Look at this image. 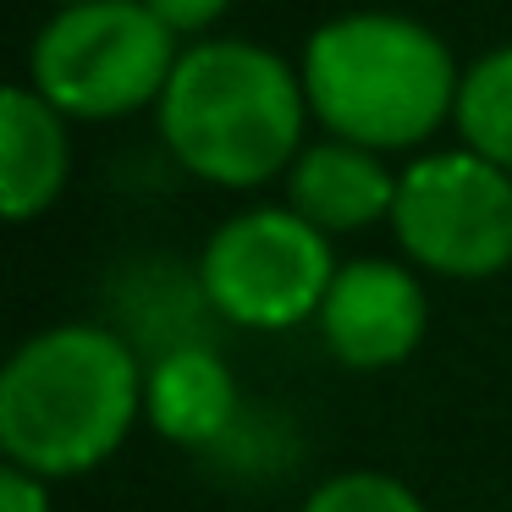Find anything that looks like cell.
I'll use <instances>...</instances> for the list:
<instances>
[{"label":"cell","instance_id":"obj_1","mask_svg":"<svg viewBox=\"0 0 512 512\" xmlns=\"http://www.w3.org/2000/svg\"><path fill=\"white\" fill-rule=\"evenodd\" d=\"M144 413V369L111 325L34 331L0 369V452L34 479L100 468Z\"/></svg>","mask_w":512,"mask_h":512},{"label":"cell","instance_id":"obj_2","mask_svg":"<svg viewBox=\"0 0 512 512\" xmlns=\"http://www.w3.org/2000/svg\"><path fill=\"white\" fill-rule=\"evenodd\" d=\"M171 160L215 188H259L303 155L309 94L292 61L254 39H199L182 50L155 105Z\"/></svg>","mask_w":512,"mask_h":512},{"label":"cell","instance_id":"obj_3","mask_svg":"<svg viewBox=\"0 0 512 512\" xmlns=\"http://www.w3.org/2000/svg\"><path fill=\"white\" fill-rule=\"evenodd\" d=\"M309 116L369 155L413 149L457 111V67L435 28L402 12H342L298 61Z\"/></svg>","mask_w":512,"mask_h":512},{"label":"cell","instance_id":"obj_4","mask_svg":"<svg viewBox=\"0 0 512 512\" xmlns=\"http://www.w3.org/2000/svg\"><path fill=\"white\" fill-rule=\"evenodd\" d=\"M182 50L144 0L56 6L28 45V89L67 122H116L160 105Z\"/></svg>","mask_w":512,"mask_h":512},{"label":"cell","instance_id":"obj_5","mask_svg":"<svg viewBox=\"0 0 512 512\" xmlns=\"http://www.w3.org/2000/svg\"><path fill=\"white\" fill-rule=\"evenodd\" d=\"M336 259L325 232L303 215L281 210H243L210 232L199 254V292L221 320L248 331H292L314 320L336 281Z\"/></svg>","mask_w":512,"mask_h":512},{"label":"cell","instance_id":"obj_6","mask_svg":"<svg viewBox=\"0 0 512 512\" xmlns=\"http://www.w3.org/2000/svg\"><path fill=\"white\" fill-rule=\"evenodd\" d=\"M391 232L413 265L485 281L512 265V177L468 149L419 155L397 177Z\"/></svg>","mask_w":512,"mask_h":512},{"label":"cell","instance_id":"obj_7","mask_svg":"<svg viewBox=\"0 0 512 512\" xmlns=\"http://www.w3.org/2000/svg\"><path fill=\"white\" fill-rule=\"evenodd\" d=\"M314 325L336 364L369 375V369L402 364L419 347L424 325H430V298L413 270L391 265V259H353L336 270Z\"/></svg>","mask_w":512,"mask_h":512},{"label":"cell","instance_id":"obj_8","mask_svg":"<svg viewBox=\"0 0 512 512\" xmlns=\"http://www.w3.org/2000/svg\"><path fill=\"white\" fill-rule=\"evenodd\" d=\"M397 177L386 160L342 138L309 144L287 171V210L303 215L314 232H358V226L391 221Z\"/></svg>","mask_w":512,"mask_h":512},{"label":"cell","instance_id":"obj_9","mask_svg":"<svg viewBox=\"0 0 512 512\" xmlns=\"http://www.w3.org/2000/svg\"><path fill=\"white\" fill-rule=\"evenodd\" d=\"M72 171L67 116L45 105L28 83L0 89V204L6 221H34L61 199Z\"/></svg>","mask_w":512,"mask_h":512},{"label":"cell","instance_id":"obj_10","mask_svg":"<svg viewBox=\"0 0 512 512\" xmlns=\"http://www.w3.org/2000/svg\"><path fill=\"white\" fill-rule=\"evenodd\" d=\"M144 419L177 446H215L237 419V386L204 342L166 347L144 369Z\"/></svg>","mask_w":512,"mask_h":512},{"label":"cell","instance_id":"obj_11","mask_svg":"<svg viewBox=\"0 0 512 512\" xmlns=\"http://www.w3.org/2000/svg\"><path fill=\"white\" fill-rule=\"evenodd\" d=\"M452 127L468 155L490 160L512 177V45L479 56L457 83Z\"/></svg>","mask_w":512,"mask_h":512},{"label":"cell","instance_id":"obj_12","mask_svg":"<svg viewBox=\"0 0 512 512\" xmlns=\"http://www.w3.org/2000/svg\"><path fill=\"white\" fill-rule=\"evenodd\" d=\"M303 512H424V501L413 496L402 479L375 474V468H353V474H336L303 501Z\"/></svg>","mask_w":512,"mask_h":512},{"label":"cell","instance_id":"obj_13","mask_svg":"<svg viewBox=\"0 0 512 512\" xmlns=\"http://www.w3.org/2000/svg\"><path fill=\"white\" fill-rule=\"evenodd\" d=\"M144 6L182 39V34H204L210 23H221V12L232 0H144Z\"/></svg>","mask_w":512,"mask_h":512},{"label":"cell","instance_id":"obj_14","mask_svg":"<svg viewBox=\"0 0 512 512\" xmlns=\"http://www.w3.org/2000/svg\"><path fill=\"white\" fill-rule=\"evenodd\" d=\"M0 512H50L45 479H34L28 468L6 463V474H0Z\"/></svg>","mask_w":512,"mask_h":512},{"label":"cell","instance_id":"obj_15","mask_svg":"<svg viewBox=\"0 0 512 512\" xmlns=\"http://www.w3.org/2000/svg\"><path fill=\"white\" fill-rule=\"evenodd\" d=\"M56 6H83V0H56Z\"/></svg>","mask_w":512,"mask_h":512}]
</instances>
